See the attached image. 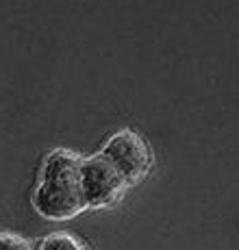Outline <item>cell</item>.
Instances as JSON below:
<instances>
[{
	"instance_id": "7a4b0ae2",
	"label": "cell",
	"mask_w": 239,
	"mask_h": 250,
	"mask_svg": "<svg viewBox=\"0 0 239 250\" xmlns=\"http://www.w3.org/2000/svg\"><path fill=\"white\" fill-rule=\"evenodd\" d=\"M126 187V181L104 155L80 159V189L85 207H109L118 203Z\"/></svg>"
},
{
	"instance_id": "6da1fadb",
	"label": "cell",
	"mask_w": 239,
	"mask_h": 250,
	"mask_svg": "<svg viewBox=\"0 0 239 250\" xmlns=\"http://www.w3.org/2000/svg\"><path fill=\"white\" fill-rule=\"evenodd\" d=\"M33 205L50 220H68L87 209L80 189V159L74 152L55 150L48 155Z\"/></svg>"
},
{
	"instance_id": "277c9868",
	"label": "cell",
	"mask_w": 239,
	"mask_h": 250,
	"mask_svg": "<svg viewBox=\"0 0 239 250\" xmlns=\"http://www.w3.org/2000/svg\"><path fill=\"white\" fill-rule=\"evenodd\" d=\"M41 250H85V248L72 235L55 233V235H48L44 242H41Z\"/></svg>"
},
{
	"instance_id": "3957f363",
	"label": "cell",
	"mask_w": 239,
	"mask_h": 250,
	"mask_svg": "<svg viewBox=\"0 0 239 250\" xmlns=\"http://www.w3.org/2000/svg\"><path fill=\"white\" fill-rule=\"evenodd\" d=\"M109 159L113 167L122 174V179L126 181V185H133V183L141 181L143 176L150 170V150H148L146 142L133 131H120L116 133L107 144H104L102 152Z\"/></svg>"
},
{
	"instance_id": "5b68a950",
	"label": "cell",
	"mask_w": 239,
	"mask_h": 250,
	"mask_svg": "<svg viewBox=\"0 0 239 250\" xmlns=\"http://www.w3.org/2000/svg\"><path fill=\"white\" fill-rule=\"evenodd\" d=\"M0 250H37V246L22 235L0 233Z\"/></svg>"
}]
</instances>
